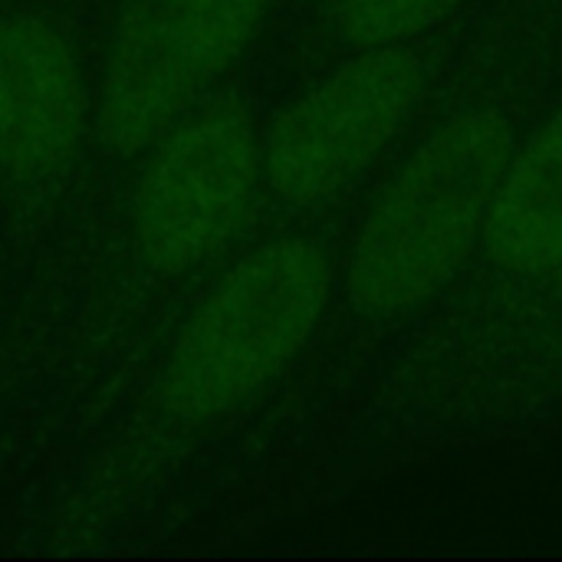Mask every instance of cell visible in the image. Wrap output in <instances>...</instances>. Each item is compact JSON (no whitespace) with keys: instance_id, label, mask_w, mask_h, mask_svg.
I'll return each mask as SVG.
<instances>
[{"instance_id":"obj_1","label":"cell","mask_w":562,"mask_h":562,"mask_svg":"<svg viewBox=\"0 0 562 562\" xmlns=\"http://www.w3.org/2000/svg\"><path fill=\"white\" fill-rule=\"evenodd\" d=\"M562 82V0H477L425 112L362 194L303 408L329 428L405 329L471 263L497 188Z\"/></svg>"},{"instance_id":"obj_2","label":"cell","mask_w":562,"mask_h":562,"mask_svg":"<svg viewBox=\"0 0 562 562\" xmlns=\"http://www.w3.org/2000/svg\"><path fill=\"white\" fill-rule=\"evenodd\" d=\"M562 428V82L520 142L461 277L333 428L342 474Z\"/></svg>"},{"instance_id":"obj_3","label":"cell","mask_w":562,"mask_h":562,"mask_svg":"<svg viewBox=\"0 0 562 562\" xmlns=\"http://www.w3.org/2000/svg\"><path fill=\"white\" fill-rule=\"evenodd\" d=\"M352 207L356 198L286 217L204 283L95 454L72 501V524L99 530L151 497L306 359L329 310Z\"/></svg>"},{"instance_id":"obj_4","label":"cell","mask_w":562,"mask_h":562,"mask_svg":"<svg viewBox=\"0 0 562 562\" xmlns=\"http://www.w3.org/2000/svg\"><path fill=\"white\" fill-rule=\"evenodd\" d=\"M474 3L451 23L333 59L260 128V198L303 217L366 191L415 128L468 40Z\"/></svg>"},{"instance_id":"obj_5","label":"cell","mask_w":562,"mask_h":562,"mask_svg":"<svg viewBox=\"0 0 562 562\" xmlns=\"http://www.w3.org/2000/svg\"><path fill=\"white\" fill-rule=\"evenodd\" d=\"M122 224V273L168 296L204 273L260 198V122L237 92L191 109L135 158Z\"/></svg>"},{"instance_id":"obj_6","label":"cell","mask_w":562,"mask_h":562,"mask_svg":"<svg viewBox=\"0 0 562 562\" xmlns=\"http://www.w3.org/2000/svg\"><path fill=\"white\" fill-rule=\"evenodd\" d=\"M277 0H122L92 89V142L138 158L214 95Z\"/></svg>"},{"instance_id":"obj_7","label":"cell","mask_w":562,"mask_h":562,"mask_svg":"<svg viewBox=\"0 0 562 562\" xmlns=\"http://www.w3.org/2000/svg\"><path fill=\"white\" fill-rule=\"evenodd\" d=\"M92 135L86 89L69 36L43 13L0 16V184L46 194Z\"/></svg>"},{"instance_id":"obj_8","label":"cell","mask_w":562,"mask_h":562,"mask_svg":"<svg viewBox=\"0 0 562 562\" xmlns=\"http://www.w3.org/2000/svg\"><path fill=\"white\" fill-rule=\"evenodd\" d=\"M468 7L471 0H329L323 10V33L333 59H339L366 46L431 33Z\"/></svg>"},{"instance_id":"obj_9","label":"cell","mask_w":562,"mask_h":562,"mask_svg":"<svg viewBox=\"0 0 562 562\" xmlns=\"http://www.w3.org/2000/svg\"><path fill=\"white\" fill-rule=\"evenodd\" d=\"M300 3H306V7H316V10H326V3H329V0H300Z\"/></svg>"},{"instance_id":"obj_10","label":"cell","mask_w":562,"mask_h":562,"mask_svg":"<svg viewBox=\"0 0 562 562\" xmlns=\"http://www.w3.org/2000/svg\"><path fill=\"white\" fill-rule=\"evenodd\" d=\"M0 290H3V247H0Z\"/></svg>"}]
</instances>
